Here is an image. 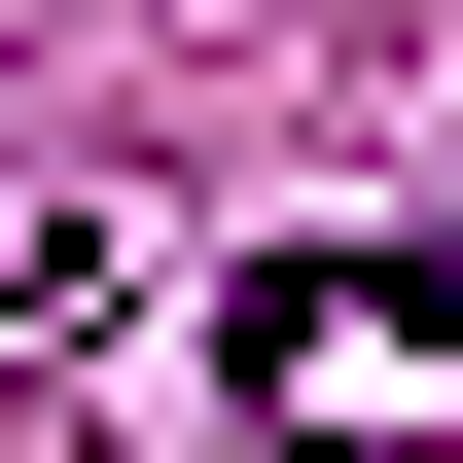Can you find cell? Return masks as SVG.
Returning a JSON list of instances; mask_svg holds the SVG:
<instances>
[{
  "label": "cell",
  "instance_id": "obj_1",
  "mask_svg": "<svg viewBox=\"0 0 463 463\" xmlns=\"http://www.w3.org/2000/svg\"><path fill=\"white\" fill-rule=\"evenodd\" d=\"M36 286H71V214H0V321H36Z\"/></svg>",
  "mask_w": 463,
  "mask_h": 463
}]
</instances>
